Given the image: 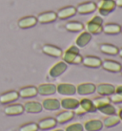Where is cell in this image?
Here are the masks:
<instances>
[{
    "instance_id": "cell-1",
    "label": "cell",
    "mask_w": 122,
    "mask_h": 131,
    "mask_svg": "<svg viewBox=\"0 0 122 131\" xmlns=\"http://www.w3.org/2000/svg\"><path fill=\"white\" fill-rule=\"evenodd\" d=\"M62 59L67 64H80L83 57L79 54V48L76 45H72L62 53Z\"/></svg>"
},
{
    "instance_id": "cell-2",
    "label": "cell",
    "mask_w": 122,
    "mask_h": 131,
    "mask_svg": "<svg viewBox=\"0 0 122 131\" xmlns=\"http://www.w3.org/2000/svg\"><path fill=\"white\" fill-rule=\"evenodd\" d=\"M102 24H103V20L99 15H94L93 18L90 19L89 21L86 23L85 28H86V32L89 34L93 35H98L102 32Z\"/></svg>"
},
{
    "instance_id": "cell-3",
    "label": "cell",
    "mask_w": 122,
    "mask_h": 131,
    "mask_svg": "<svg viewBox=\"0 0 122 131\" xmlns=\"http://www.w3.org/2000/svg\"><path fill=\"white\" fill-rule=\"evenodd\" d=\"M116 7L115 0H100L96 3V10L103 16H107Z\"/></svg>"
},
{
    "instance_id": "cell-4",
    "label": "cell",
    "mask_w": 122,
    "mask_h": 131,
    "mask_svg": "<svg viewBox=\"0 0 122 131\" xmlns=\"http://www.w3.org/2000/svg\"><path fill=\"white\" fill-rule=\"evenodd\" d=\"M76 13L79 15H89L96 11V4L92 1L83 2L76 6Z\"/></svg>"
},
{
    "instance_id": "cell-5",
    "label": "cell",
    "mask_w": 122,
    "mask_h": 131,
    "mask_svg": "<svg viewBox=\"0 0 122 131\" xmlns=\"http://www.w3.org/2000/svg\"><path fill=\"white\" fill-rule=\"evenodd\" d=\"M56 92L63 96H72L76 93V86L72 83H60L56 86Z\"/></svg>"
},
{
    "instance_id": "cell-6",
    "label": "cell",
    "mask_w": 122,
    "mask_h": 131,
    "mask_svg": "<svg viewBox=\"0 0 122 131\" xmlns=\"http://www.w3.org/2000/svg\"><path fill=\"white\" fill-rule=\"evenodd\" d=\"M68 68V64L64 61H59L57 63H55L54 66H52V68L49 71V75L52 78H57V77L61 76L63 73H65V71Z\"/></svg>"
},
{
    "instance_id": "cell-7",
    "label": "cell",
    "mask_w": 122,
    "mask_h": 131,
    "mask_svg": "<svg viewBox=\"0 0 122 131\" xmlns=\"http://www.w3.org/2000/svg\"><path fill=\"white\" fill-rule=\"evenodd\" d=\"M101 67L108 72H112V73H119L121 70V64L118 62L115 61V60H111V59H105L101 63Z\"/></svg>"
},
{
    "instance_id": "cell-8",
    "label": "cell",
    "mask_w": 122,
    "mask_h": 131,
    "mask_svg": "<svg viewBox=\"0 0 122 131\" xmlns=\"http://www.w3.org/2000/svg\"><path fill=\"white\" fill-rule=\"evenodd\" d=\"M95 91L100 96H111L115 92V87L110 83H100L95 85Z\"/></svg>"
},
{
    "instance_id": "cell-9",
    "label": "cell",
    "mask_w": 122,
    "mask_h": 131,
    "mask_svg": "<svg viewBox=\"0 0 122 131\" xmlns=\"http://www.w3.org/2000/svg\"><path fill=\"white\" fill-rule=\"evenodd\" d=\"M76 14V9L74 6H67V7L61 8L56 13V16L59 19H68L72 17Z\"/></svg>"
},
{
    "instance_id": "cell-10",
    "label": "cell",
    "mask_w": 122,
    "mask_h": 131,
    "mask_svg": "<svg viewBox=\"0 0 122 131\" xmlns=\"http://www.w3.org/2000/svg\"><path fill=\"white\" fill-rule=\"evenodd\" d=\"M95 92V85L90 82H85V83H80L76 86V93L81 96H86L91 95Z\"/></svg>"
},
{
    "instance_id": "cell-11",
    "label": "cell",
    "mask_w": 122,
    "mask_h": 131,
    "mask_svg": "<svg viewBox=\"0 0 122 131\" xmlns=\"http://www.w3.org/2000/svg\"><path fill=\"white\" fill-rule=\"evenodd\" d=\"M81 63L84 66L89 67V68H98V67H101L102 60L99 58L94 57V56H86L82 58Z\"/></svg>"
},
{
    "instance_id": "cell-12",
    "label": "cell",
    "mask_w": 122,
    "mask_h": 131,
    "mask_svg": "<svg viewBox=\"0 0 122 131\" xmlns=\"http://www.w3.org/2000/svg\"><path fill=\"white\" fill-rule=\"evenodd\" d=\"M57 16H56V13L54 12H45L40 14L36 19L37 22H39L41 24H48V23H52L56 20Z\"/></svg>"
},
{
    "instance_id": "cell-13",
    "label": "cell",
    "mask_w": 122,
    "mask_h": 131,
    "mask_svg": "<svg viewBox=\"0 0 122 131\" xmlns=\"http://www.w3.org/2000/svg\"><path fill=\"white\" fill-rule=\"evenodd\" d=\"M56 92V86L53 83H43L40 84L37 87V94L42 96H50L54 95Z\"/></svg>"
},
{
    "instance_id": "cell-14",
    "label": "cell",
    "mask_w": 122,
    "mask_h": 131,
    "mask_svg": "<svg viewBox=\"0 0 122 131\" xmlns=\"http://www.w3.org/2000/svg\"><path fill=\"white\" fill-rule=\"evenodd\" d=\"M103 127V124L100 120L93 119L85 122L83 128L86 131H100Z\"/></svg>"
},
{
    "instance_id": "cell-15",
    "label": "cell",
    "mask_w": 122,
    "mask_h": 131,
    "mask_svg": "<svg viewBox=\"0 0 122 131\" xmlns=\"http://www.w3.org/2000/svg\"><path fill=\"white\" fill-rule=\"evenodd\" d=\"M42 51L44 54L50 56V57H53V58H60L62 56V53H63L60 48L54 46V45H50V44L44 45L42 48Z\"/></svg>"
},
{
    "instance_id": "cell-16",
    "label": "cell",
    "mask_w": 122,
    "mask_h": 131,
    "mask_svg": "<svg viewBox=\"0 0 122 131\" xmlns=\"http://www.w3.org/2000/svg\"><path fill=\"white\" fill-rule=\"evenodd\" d=\"M74 117H75V112L74 111H72V110H66V111H62V112L58 113L54 119L56 121V123L63 124L68 123L69 121L72 120Z\"/></svg>"
},
{
    "instance_id": "cell-17",
    "label": "cell",
    "mask_w": 122,
    "mask_h": 131,
    "mask_svg": "<svg viewBox=\"0 0 122 131\" xmlns=\"http://www.w3.org/2000/svg\"><path fill=\"white\" fill-rule=\"evenodd\" d=\"M92 37H93L92 35L89 34L88 32H82L81 34H79L78 37H76V46H77L78 48H84L92 40Z\"/></svg>"
},
{
    "instance_id": "cell-18",
    "label": "cell",
    "mask_w": 122,
    "mask_h": 131,
    "mask_svg": "<svg viewBox=\"0 0 122 131\" xmlns=\"http://www.w3.org/2000/svg\"><path fill=\"white\" fill-rule=\"evenodd\" d=\"M78 105L79 101L74 98H65L60 102V107L65 110H75Z\"/></svg>"
},
{
    "instance_id": "cell-19",
    "label": "cell",
    "mask_w": 122,
    "mask_h": 131,
    "mask_svg": "<svg viewBox=\"0 0 122 131\" xmlns=\"http://www.w3.org/2000/svg\"><path fill=\"white\" fill-rule=\"evenodd\" d=\"M42 107L49 111H55L60 108V102L57 99H46L42 102Z\"/></svg>"
},
{
    "instance_id": "cell-20",
    "label": "cell",
    "mask_w": 122,
    "mask_h": 131,
    "mask_svg": "<svg viewBox=\"0 0 122 131\" xmlns=\"http://www.w3.org/2000/svg\"><path fill=\"white\" fill-rule=\"evenodd\" d=\"M36 23H37L36 17H34V16H25L23 18L19 19L18 26L21 29H29V28H32L33 26H35Z\"/></svg>"
},
{
    "instance_id": "cell-21",
    "label": "cell",
    "mask_w": 122,
    "mask_h": 131,
    "mask_svg": "<svg viewBox=\"0 0 122 131\" xmlns=\"http://www.w3.org/2000/svg\"><path fill=\"white\" fill-rule=\"evenodd\" d=\"M121 26L115 23H108L102 26V32L106 35H117L120 33Z\"/></svg>"
},
{
    "instance_id": "cell-22",
    "label": "cell",
    "mask_w": 122,
    "mask_h": 131,
    "mask_svg": "<svg viewBox=\"0 0 122 131\" xmlns=\"http://www.w3.org/2000/svg\"><path fill=\"white\" fill-rule=\"evenodd\" d=\"M24 110L28 113H39L42 111V104L38 102H28L24 104Z\"/></svg>"
},
{
    "instance_id": "cell-23",
    "label": "cell",
    "mask_w": 122,
    "mask_h": 131,
    "mask_svg": "<svg viewBox=\"0 0 122 131\" xmlns=\"http://www.w3.org/2000/svg\"><path fill=\"white\" fill-rule=\"evenodd\" d=\"M79 107L85 113H93L96 111L93 102L89 99H82L79 101Z\"/></svg>"
},
{
    "instance_id": "cell-24",
    "label": "cell",
    "mask_w": 122,
    "mask_h": 131,
    "mask_svg": "<svg viewBox=\"0 0 122 131\" xmlns=\"http://www.w3.org/2000/svg\"><path fill=\"white\" fill-rule=\"evenodd\" d=\"M18 94L23 99L32 98V97H35L37 95V88L34 86H27V87L20 89Z\"/></svg>"
},
{
    "instance_id": "cell-25",
    "label": "cell",
    "mask_w": 122,
    "mask_h": 131,
    "mask_svg": "<svg viewBox=\"0 0 122 131\" xmlns=\"http://www.w3.org/2000/svg\"><path fill=\"white\" fill-rule=\"evenodd\" d=\"M56 121L54 118H45L42 119L38 123V128L40 129H43V130H47V129H51V128L54 127L56 125Z\"/></svg>"
},
{
    "instance_id": "cell-26",
    "label": "cell",
    "mask_w": 122,
    "mask_h": 131,
    "mask_svg": "<svg viewBox=\"0 0 122 131\" xmlns=\"http://www.w3.org/2000/svg\"><path fill=\"white\" fill-rule=\"evenodd\" d=\"M120 123V119H119V117L117 115H110V116H107L105 118L103 122H102V124H103V126L107 128H111V127H114L115 125H117V124Z\"/></svg>"
},
{
    "instance_id": "cell-27",
    "label": "cell",
    "mask_w": 122,
    "mask_h": 131,
    "mask_svg": "<svg viewBox=\"0 0 122 131\" xmlns=\"http://www.w3.org/2000/svg\"><path fill=\"white\" fill-rule=\"evenodd\" d=\"M19 98V94L16 91H10L8 93L0 96V102L1 103H9L16 101Z\"/></svg>"
},
{
    "instance_id": "cell-28",
    "label": "cell",
    "mask_w": 122,
    "mask_h": 131,
    "mask_svg": "<svg viewBox=\"0 0 122 131\" xmlns=\"http://www.w3.org/2000/svg\"><path fill=\"white\" fill-rule=\"evenodd\" d=\"M99 49H100V51L103 54H106V55L109 56H115L117 55V53H118V48L115 46V45H112V44L109 43L101 44L99 46Z\"/></svg>"
},
{
    "instance_id": "cell-29",
    "label": "cell",
    "mask_w": 122,
    "mask_h": 131,
    "mask_svg": "<svg viewBox=\"0 0 122 131\" xmlns=\"http://www.w3.org/2000/svg\"><path fill=\"white\" fill-rule=\"evenodd\" d=\"M65 28L68 32H71V33H78V32H81L84 29V25L80 22L71 21L68 22L65 25Z\"/></svg>"
},
{
    "instance_id": "cell-30",
    "label": "cell",
    "mask_w": 122,
    "mask_h": 131,
    "mask_svg": "<svg viewBox=\"0 0 122 131\" xmlns=\"http://www.w3.org/2000/svg\"><path fill=\"white\" fill-rule=\"evenodd\" d=\"M23 111H24V107L21 104H13V105L8 106L5 109V113L8 115H11V116L20 115L23 113Z\"/></svg>"
},
{
    "instance_id": "cell-31",
    "label": "cell",
    "mask_w": 122,
    "mask_h": 131,
    "mask_svg": "<svg viewBox=\"0 0 122 131\" xmlns=\"http://www.w3.org/2000/svg\"><path fill=\"white\" fill-rule=\"evenodd\" d=\"M92 102H93V105H94V107H95V109L96 110H98L99 108H101V107H103V106L106 105V104L111 103L110 99L107 98L106 96H103V97H100V98L93 99Z\"/></svg>"
},
{
    "instance_id": "cell-32",
    "label": "cell",
    "mask_w": 122,
    "mask_h": 131,
    "mask_svg": "<svg viewBox=\"0 0 122 131\" xmlns=\"http://www.w3.org/2000/svg\"><path fill=\"white\" fill-rule=\"evenodd\" d=\"M98 110H99L102 114L107 115V116H110V115H115V113H116V109H115V107L114 105H112L111 103L106 104V105H104L103 107L99 108Z\"/></svg>"
},
{
    "instance_id": "cell-33",
    "label": "cell",
    "mask_w": 122,
    "mask_h": 131,
    "mask_svg": "<svg viewBox=\"0 0 122 131\" xmlns=\"http://www.w3.org/2000/svg\"><path fill=\"white\" fill-rule=\"evenodd\" d=\"M84 128H83V125L79 123H75V124H72L68 125L67 127L65 128V131H83Z\"/></svg>"
},
{
    "instance_id": "cell-34",
    "label": "cell",
    "mask_w": 122,
    "mask_h": 131,
    "mask_svg": "<svg viewBox=\"0 0 122 131\" xmlns=\"http://www.w3.org/2000/svg\"><path fill=\"white\" fill-rule=\"evenodd\" d=\"M38 129V125L34 123H30V124H27L25 125H23L21 128H20V131H37Z\"/></svg>"
},
{
    "instance_id": "cell-35",
    "label": "cell",
    "mask_w": 122,
    "mask_h": 131,
    "mask_svg": "<svg viewBox=\"0 0 122 131\" xmlns=\"http://www.w3.org/2000/svg\"><path fill=\"white\" fill-rule=\"evenodd\" d=\"M109 99L113 103H122V94H118L115 92L114 94L110 96Z\"/></svg>"
},
{
    "instance_id": "cell-36",
    "label": "cell",
    "mask_w": 122,
    "mask_h": 131,
    "mask_svg": "<svg viewBox=\"0 0 122 131\" xmlns=\"http://www.w3.org/2000/svg\"><path fill=\"white\" fill-rule=\"evenodd\" d=\"M115 93L122 94V85H118L117 87H115Z\"/></svg>"
},
{
    "instance_id": "cell-37",
    "label": "cell",
    "mask_w": 122,
    "mask_h": 131,
    "mask_svg": "<svg viewBox=\"0 0 122 131\" xmlns=\"http://www.w3.org/2000/svg\"><path fill=\"white\" fill-rule=\"evenodd\" d=\"M115 5H116V7H119V8H122V0H115Z\"/></svg>"
},
{
    "instance_id": "cell-38",
    "label": "cell",
    "mask_w": 122,
    "mask_h": 131,
    "mask_svg": "<svg viewBox=\"0 0 122 131\" xmlns=\"http://www.w3.org/2000/svg\"><path fill=\"white\" fill-rule=\"evenodd\" d=\"M117 116L119 117V119H120V121H122V108L118 111V115Z\"/></svg>"
},
{
    "instance_id": "cell-39",
    "label": "cell",
    "mask_w": 122,
    "mask_h": 131,
    "mask_svg": "<svg viewBox=\"0 0 122 131\" xmlns=\"http://www.w3.org/2000/svg\"><path fill=\"white\" fill-rule=\"evenodd\" d=\"M117 55H119V57H120V58H122V48L118 49V53H117Z\"/></svg>"
},
{
    "instance_id": "cell-40",
    "label": "cell",
    "mask_w": 122,
    "mask_h": 131,
    "mask_svg": "<svg viewBox=\"0 0 122 131\" xmlns=\"http://www.w3.org/2000/svg\"><path fill=\"white\" fill-rule=\"evenodd\" d=\"M53 131H65L63 129H55V130H53Z\"/></svg>"
},
{
    "instance_id": "cell-41",
    "label": "cell",
    "mask_w": 122,
    "mask_h": 131,
    "mask_svg": "<svg viewBox=\"0 0 122 131\" xmlns=\"http://www.w3.org/2000/svg\"><path fill=\"white\" fill-rule=\"evenodd\" d=\"M120 33H122V26H121V30H120Z\"/></svg>"
},
{
    "instance_id": "cell-42",
    "label": "cell",
    "mask_w": 122,
    "mask_h": 131,
    "mask_svg": "<svg viewBox=\"0 0 122 131\" xmlns=\"http://www.w3.org/2000/svg\"><path fill=\"white\" fill-rule=\"evenodd\" d=\"M120 73L122 74V67H121V70H120Z\"/></svg>"
}]
</instances>
